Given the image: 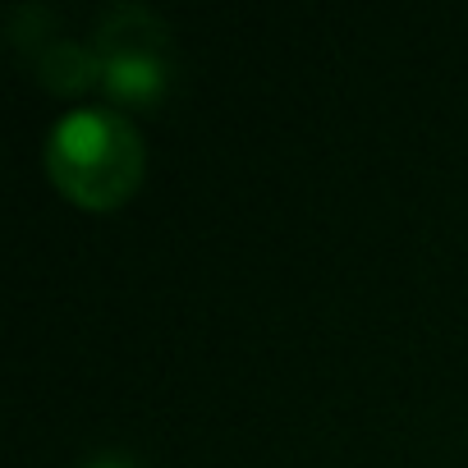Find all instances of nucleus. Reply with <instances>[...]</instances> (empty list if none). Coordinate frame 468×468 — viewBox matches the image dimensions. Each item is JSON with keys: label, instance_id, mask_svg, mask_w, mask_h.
I'll return each instance as SVG.
<instances>
[{"label": "nucleus", "instance_id": "20e7f679", "mask_svg": "<svg viewBox=\"0 0 468 468\" xmlns=\"http://www.w3.org/2000/svg\"><path fill=\"white\" fill-rule=\"evenodd\" d=\"M88 468H133V463H129L124 454H97V459H92Z\"/></svg>", "mask_w": 468, "mask_h": 468}, {"label": "nucleus", "instance_id": "f257e3e1", "mask_svg": "<svg viewBox=\"0 0 468 468\" xmlns=\"http://www.w3.org/2000/svg\"><path fill=\"white\" fill-rule=\"evenodd\" d=\"M147 170L143 133L106 106L69 111L47 138V175L51 184L83 211L124 207Z\"/></svg>", "mask_w": 468, "mask_h": 468}, {"label": "nucleus", "instance_id": "7ed1b4c3", "mask_svg": "<svg viewBox=\"0 0 468 468\" xmlns=\"http://www.w3.org/2000/svg\"><path fill=\"white\" fill-rule=\"evenodd\" d=\"M37 79L51 92H83L92 83H101V65L92 47H74V42H51L37 56Z\"/></svg>", "mask_w": 468, "mask_h": 468}, {"label": "nucleus", "instance_id": "f03ea898", "mask_svg": "<svg viewBox=\"0 0 468 468\" xmlns=\"http://www.w3.org/2000/svg\"><path fill=\"white\" fill-rule=\"evenodd\" d=\"M92 51L101 65V88L124 106H152L170 88V69H175L170 28L161 15L143 5L106 10L97 24Z\"/></svg>", "mask_w": 468, "mask_h": 468}]
</instances>
